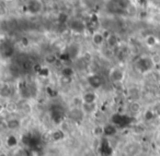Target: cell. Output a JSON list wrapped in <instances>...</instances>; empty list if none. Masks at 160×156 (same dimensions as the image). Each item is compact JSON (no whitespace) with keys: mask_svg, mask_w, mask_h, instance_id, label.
<instances>
[{"mask_svg":"<svg viewBox=\"0 0 160 156\" xmlns=\"http://www.w3.org/2000/svg\"><path fill=\"white\" fill-rule=\"evenodd\" d=\"M49 115H51L52 121L55 125H59L67 116V112L64 110L62 106L58 105V104H53L49 108Z\"/></svg>","mask_w":160,"mask_h":156,"instance_id":"3957f363","label":"cell"},{"mask_svg":"<svg viewBox=\"0 0 160 156\" xmlns=\"http://www.w3.org/2000/svg\"><path fill=\"white\" fill-rule=\"evenodd\" d=\"M85 115H86V112L83 111V109L79 107H73V108H71L69 111H67V117L75 123L82 122L83 118H85Z\"/></svg>","mask_w":160,"mask_h":156,"instance_id":"8992f818","label":"cell"},{"mask_svg":"<svg viewBox=\"0 0 160 156\" xmlns=\"http://www.w3.org/2000/svg\"><path fill=\"white\" fill-rule=\"evenodd\" d=\"M12 54H13V48H12V46H10V45H8L7 47L3 46L2 55L5 56V57H10V56H12Z\"/></svg>","mask_w":160,"mask_h":156,"instance_id":"cb8c5ba5","label":"cell"},{"mask_svg":"<svg viewBox=\"0 0 160 156\" xmlns=\"http://www.w3.org/2000/svg\"><path fill=\"white\" fill-rule=\"evenodd\" d=\"M68 25H69V29L72 32H76V33H83L87 30V24H85L79 19H72V20H70Z\"/></svg>","mask_w":160,"mask_h":156,"instance_id":"ba28073f","label":"cell"},{"mask_svg":"<svg viewBox=\"0 0 160 156\" xmlns=\"http://www.w3.org/2000/svg\"><path fill=\"white\" fill-rule=\"evenodd\" d=\"M105 40H107V37H105L103 34L99 33V32H96V33L92 35V42H93V44L97 45V46L103 45V43L105 42Z\"/></svg>","mask_w":160,"mask_h":156,"instance_id":"2e32d148","label":"cell"},{"mask_svg":"<svg viewBox=\"0 0 160 156\" xmlns=\"http://www.w3.org/2000/svg\"><path fill=\"white\" fill-rule=\"evenodd\" d=\"M75 71L70 67H65L62 69V78H66V79H71V77L73 75Z\"/></svg>","mask_w":160,"mask_h":156,"instance_id":"ffe728a7","label":"cell"},{"mask_svg":"<svg viewBox=\"0 0 160 156\" xmlns=\"http://www.w3.org/2000/svg\"><path fill=\"white\" fill-rule=\"evenodd\" d=\"M22 141L24 142L25 145H28V146H30V147H33V149H35V147L40 144V143H38V139L35 136V134H28L27 136L23 138Z\"/></svg>","mask_w":160,"mask_h":156,"instance_id":"5bb4252c","label":"cell"},{"mask_svg":"<svg viewBox=\"0 0 160 156\" xmlns=\"http://www.w3.org/2000/svg\"><path fill=\"white\" fill-rule=\"evenodd\" d=\"M0 156H7V154H6V153H1V155H0Z\"/></svg>","mask_w":160,"mask_h":156,"instance_id":"1f68e13d","label":"cell"},{"mask_svg":"<svg viewBox=\"0 0 160 156\" xmlns=\"http://www.w3.org/2000/svg\"><path fill=\"white\" fill-rule=\"evenodd\" d=\"M109 77L113 83H120L124 80V71L120 68H113L110 71Z\"/></svg>","mask_w":160,"mask_h":156,"instance_id":"9c48e42d","label":"cell"},{"mask_svg":"<svg viewBox=\"0 0 160 156\" xmlns=\"http://www.w3.org/2000/svg\"><path fill=\"white\" fill-rule=\"evenodd\" d=\"M98 26H99L98 17L94 16V14H92V16L89 18V20H88V22H87V30H89L90 32H92V33L94 34L97 32Z\"/></svg>","mask_w":160,"mask_h":156,"instance_id":"4fadbf2b","label":"cell"},{"mask_svg":"<svg viewBox=\"0 0 160 156\" xmlns=\"http://www.w3.org/2000/svg\"><path fill=\"white\" fill-rule=\"evenodd\" d=\"M97 101H98V95L96 92L89 91L82 95V104H96Z\"/></svg>","mask_w":160,"mask_h":156,"instance_id":"7c38bea8","label":"cell"},{"mask_svg":"<svg viewBox=\"0 0 160 156\" xmlns=\"http://www.w3.org/2000/svg\"><path fill=\"white\" fill-rule=\"evenodd\" d=\"M68 20H69V18L66 13H64V12H62V13H59V16H58V21H59V22L66 23Z\"/></svg>","mask_w":160,"mask_h":156,"instance_id":"4316f807","label":"cell"},{"mask_svg":"<svg viewBox=\"0 0 160 156\" xmlns=\"http://www.w3.org/2000/svg\"><path fill=\"white\" fill-rule=\"evenodd\" d=\"M118 128L116 125H114L113 123H108V125H103V135L104 138H111V136H114L116 133H118Z\"/></svg>","mask_w":160,"mask_h":156,"instance_id":"8fae6325","label":"cell"},{"mask_svg":"<svg viewBox=\"0 0 160 156\" xmlns=\"http://www.w3.org/2000/svg\"><path fill=\"white\" fill-rule=\"evenodd\" d=\"M6 1H9V2H10V1H13V0H6Z\"/></svg>","mask_w":160,"mask_h":156,"instance_id":"836d02e7","label":"cell"},{"mask_svg":"<svg viewBox=\"0 0 160 156\" xmlns=\"http://www.w3.org/2000/svg\"><path fill=\"white\" fill-rule=\"evenodd\" d=\"M156 36H157L158 40H159V42H160V27L157 30V33H156Z\"/></svg>","mask_w":160,"mask_h":156,"instance_id":"4dcf8cb0","label":"cell"},{"mask_svg":"<svg viewBox=\"0 0 160 156\" xmlns=\"http://www.w3.org/2000/svg\"><path fill=\"white\" fill-rule=\"evenodd\" d=\"M98 151L101 156H112L114 153V149L108 138H103L100 141L98 146Z\"/></svg>","mask_w":160,"mask_h":156,"instance_id":"5b68a950","label":"cell"},{"mask_svg":"<svg viewBox=\"0 0 160 156\" xmlns=\"http://www.w3.org/2000/svg\"><path fill=\"white\" fill-rule=\"evenodd\" d=\"M155 110H156V115H160V104H158V105L156 106Z\"/></svg>","mask_w":160,"mask_h":156,"instance_id":"f546056e","label":"cell"},{"mask_svg":"<svg viewBox=\"0 0 160 156\" xmlns=\"http://www.w3.org/2000/svg\"><path fill=\"white\" fill-rule=\"evenodd\" d=\"M105 43H107V45L110 47V48H114V47H116V46H118V36L114 35V34H110V35L107 36Z\"/></svg>","mask_w":160,"mask_h":156,"instance_id":"ac0fdd59","label":"cell"},{"mask_svg":"<svg viewBox=\"0 0 160 156\" xmlns=\"http://www.w3.org/2000/svg\"><path fill=\"white\" fill-rule=\"evenodd\" d=\"M135 66H136V69H137L140 73H147L152 70L155 64H153V60L151 59L150 57L144 56V57L138 58Z\"/></svg>","mask_w":160,"mask_h":156,"instance_id":"277c9868","label":"cell"},{"mask_svg":"<svg viewBox=\"0 0 160 156\" xmlns=\"http://www.w3.org/2000/svg\"><path fill=\"white\" fill-rule=\"evenodd\" d=\"M131 7V0H110L108 3V11L111 13L121 14Z\"/></svg>","mask_w":160,"mask_h":156,"instance_id":"6da1fadb","label":"cell"},{"mask_svg":"<svg viewBox=\"0 0 160 156\" xmlns=\"http://www.w3.org/2000/svg\"><path fill=\"white\" fill-rule=\"evenodd\" d=\"M47 93H49V96H52V97H54V96L57 95V92H56L54 88H51V87L47 88Z\"/></svg>","mask_w":160,"mask_h":156,"instance_id":"f1b7e54d","label":"cell"},{"mask_svg":"<svg viewBox=\"0 0 160 156\" xmlns=\"http://www.w3.org/2000/svg\"><path fill=\"white\" fill-rule=\"evenodd\" d=\"M21 125V121L19 120L18 118H10L8 119L7 121V127L9 128L10 130H17L19 129Z\"/></svg>","mask_w":160,"mask_h":156,"instance_id":"d6986e66","label":"cell"},{"mask_svg":"<svg viewBox=\"0 0 160 156\" xmlns=\"http://www.w3.org/2000/svg\"><path fill=\"white\" fill-rule=\"evenodd\" d=\"M156 116V112L153 111H146V114H145V118L147 119V120H151V119H153Z\"/></svg>","mask_w":160,"mask_h":156,"instance_id":"83f0119b","label":"cell"},{"mask_svg":"<svg viewBox=\"0 0 160 156\" xmlns=\"http://www.w3.org/2000/svg\"><path fill=\"white\" fill-rule=\"evenodd\" d=\"M134 118L127 114H122V112H115L111 117V123L118 128V129H124L127 128L133 123Z\"/></svg>","mask_w":160,"mask_h":156,"instance_id":"7a4b0ae2","label":"cell"},{"mask_svg":"<svg viewBox=\"0 0 160 156\" xmlns=\"http://www.w3.org/2000/svg\"><path fill=\"white\" fill-rule=\"evenodd\" d=\"M38 73L41 77H47V75L49 74V70L47 68H45V67H42V68H40V70L38 71Z\"/></svg>","mask_w":160,"mask_h":156,"instance_id":"484cf974","label":"cell"},{"mask_svg":"<svg viewBox=\"0 0 160 156\" xmlns=\"http://www.w3.org/2000/svg\"><path fill=\"white\" fill-rule=\"evenodd\" d=\"M158 42H159V40H158V38H157V36H156V35H149V36H147V37H146V44L148 45L149 47L155 46Z\"/></svg>","mask_w":160,"mask_h":156,"instance_id":"7402d4cb","label":"cell"},{"mask_svg":"<svg viewBox=\"0 0 160 156\" xmlns=\"http://www.w3.org/2000/svg\"><path fill=\"white\" fill-rule=\"evenodd\" d=\"M87 82H88V84H89L90 87L94 88V90H97V88H100L101 85H102V79H101L100 75L96 74V73L88 75Z\"/></svg>","mask_w":160,"mask_h":156,"instance_id":"30bf717a","label":"cell"},{"mask_svg":"<svg viewBox=\"0 0 160 156\" xmlns=\"http://www.w3.org/2000/svg\"><path fill=\"white\" fill-rule=\"evenodd\" d=\"M78 53H79V46H77V45H71V46L69 47L68 51H67V54H68L70 58L76 57V56L78 55Z\"/></svg>","mask_w":160,"mask_h":156,"instance_id":"44dd1931","label":"cell"},{"mask_svg":"<svg viewBox=\"0 0 160 156\" xmlns=\"http://www.w3.org/2000/svg\"><path fill=\"white\" fill-rule=\"evenodd\" d=\"M43 3L41 0H28L25 3V10L31 14H38L42 11Z\"/></svg>","mask_w":160,"mask_h":156,"instance_id":"52a82bcc","label":"cell"},{"mask_svg":"<svg viewBox=\"0 0 160 156\" xmlns=\"http://www.w3.org/2000/svg\"><path fill=\"white\" fill-rule=\"evenodd\" d=\"M82 109L86 114H91L96 110V104H82Z\"/></svg>","mask_w":160,"mask_h":156,"instance_id":"603a6c76","label":"cell"},{"mask_svg":"<svg viewBox=\"0 0 160 156\" xmlns=\"http://www.w3.org/2000/svg\"><path fill=\"white\" fill-rule=\"evenodd\" d=\"M6 144H7V146L9 147V149L16 147L17 145L19 144L18 136L14 135V134H9V135L7 136V139H6Z\"/></svg>","mask_w":160,"mask_h":156,"instance_id":"9a60e30c","label":"cell"},{"mask_svg":"<svg viewBox=\"0 0 160 156\" xmlns=\"http://www.w3.org/2000/svg\"><path fill=\"white\" fill-rule=\"evenodd\" d=\"M129 110H131L133 114H137L140 111V106L137 102H133V103L129 105Z\"/></svg>","mask_w":160,"mask_h":156,"instance_id":"d4e9b609","label":"cell"},{"mask_svg":"<svg viewBox=\"0 0 160 156\" xmlns=\"http://www.w3.org/2000/svg\"><path fill=\"white\" fill-rule=\"evenodd\" d=\"M51 138H52V140H53L54 142H56V143L60 142V141L65 139V132L62 131V130L57 129V130H55V131L52 132Z\"/></svg>","mask_w":160,"mask_h":156,"instance_id":"e0dca14e","label":"cell"},{"mask_svg":"<svg viewBox=\"0 0 160 156\" xmlns=\"http://www.w3.org/2000/svg\"><path fill=\"white\" fill-rule=\"evenodd\" d=\"M158 154H159V156H160V146H159V149H158Z\"/></svg>","mask_w":160,"mask_h":156,"instance_id":"d6a6232c","label":"cell"}]
</instances>
